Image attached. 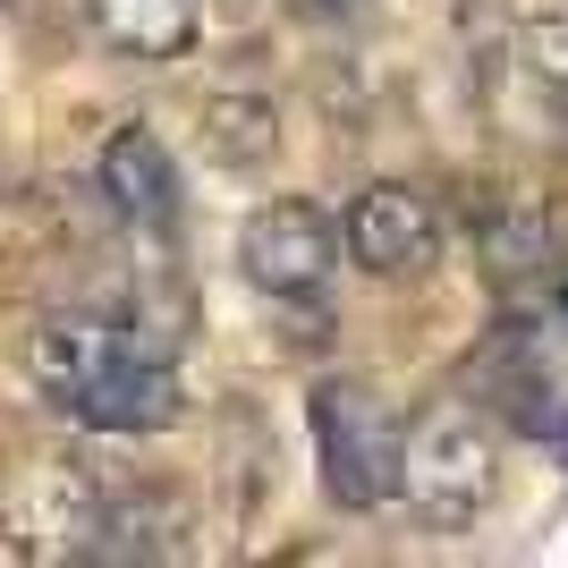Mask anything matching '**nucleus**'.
Masks as SVG:
<instances>
[{
    "label": "nucleus",
    "mask_w": 568,
    "mask_h": 568,
    "mask_svg": "<svg viewBox=\"0 0 568 568\" xmlns=\"http://www.w3.org/2000/svg\"><path fill=\"white\" fill-rule=\"evenodd\" d=\"M399 493L433 526H467L500 493V433L475 399H442L399 433Z\"/></svg>",
    "instance_id": "obj_1"
},
{
    "label": "nucleus",
    "mask_w": 568,
    "mask_h": 568,
    "mask_svg": "<svg viewBox=\"0 0 568 568\" xmlns=\"http://www.w3.org/2000/svg\"><path fill=\"white\" fill-rule=\"evenodd\" d=\"M102 526H111V493L77 458H34L0 484V535L18 560H102Z\"/></svg>",
    "instance_id": "obj_2"
},
{
    "label": "nucleus",
    "mask_w": 568,
    "mask_h": 568,
    "mask_svg": "<svg viewBox=\"0 0 568 568\" xmlns=\"http://www.w3.org/2000/svg\"><path fill=\"white\" fill-rule=\"evenodd\" d=\"M314 450H323V493L339 509H382L399 500V425L374 390L323 382L314 390Z\"/></svg>",
    "instance_id": "obj_3"
},
{
    "label": "nucleus",
    "mask_w": 568,
    "mask_h": 568,
    "mask_svg": "<svg viewBox=\"0 0 568 568\" xmlns=\"http://www.w3.org/2000/svg\"><path fill=\"white\" fill-rule=\"evenodd\" d=\"M237 263H246V281H255L263 297H323L332 272H339V230H332L323 204L281 195V204L246 213V230H237Z\"/></svg>",
    "instance_id": "obj_4"
},
{
    "label": "nucleus",
    "mask_w": 568,
    "mask_h": 568,
    "mask_svg": "<svg viewBox=\"0 0 568 568\" xmlns=\"http://www.w3.org/2000/svg\"><path fill=\"white\" fill-rule=\"evenodd\" d=\"M348 255L374 272V281H425L442 263V213H433L425 187L407 179H382L348 204Z\"/></svg>",
    "instance_id": "obj_5"
},
{
    "label": "nucleus",
    "mask_w": 568,
    "mask_h": 568,
    "mask_svg": "<svg viewBox=\"0 0 568 568\" xmlns=\"http://www.w3.org/2000/svg\"><path fill=\"white\" fill-rule=\"evenodd\" d=\"M60 416H77V425H94V433H170L187 416V390H179V374H170L162 348L128 339Z\"/></svg>",
    "instance_id": "obj_6"
},
{
    "label": "nucleus",
    "mask_w": 568,
    "mask_h": 568,
    "mask_svg": "<svg viewBox=\"0 0 568 568\" xmlns=\"http://www.w3.org/2000/svg\"><path fill=\"white\" fill-rule=\"evenodd\" d=\"M102 195H111L128 221H144V230L179 221V170H170L153 128H119V136L102 144Z\"/></svg>",
    "instance_id": "obj_7"
},
{
    "label": "nucleus",
    "mask_w": 568,
    "mask_h": 568,
    "mask_svg": "<svg viewBox=\"0 0 568 568\" xmlns=\"http://www.w3.org/2000/svg\"><path fill=\"white\" fill-rule=\"evenodd\" d=\"M94 34L119 60H179L195 43V0H94Z\"/></svg>",
    "instance_id": "obj_8"
},
{
    "label": "nucleus",
    "mask_w": 568,
    "mask_h": 568,
    "mask_svg": "<svg viewBox=\"0 0 568 568\" xmlns=\"http://www.w3.org/2000/svg\"><path fill=\"white\" fill-rule=\"evenodd\" d=\"M187 500H162V493H144V500H111V526H102V560H187Z\"/></svg>",
    "instance_id": "obj_9"
},
{
    "label": "nucleus",
    "mask_w": 568,
    "mask_h": 568,
    "mask_svg": "<svg viewBox=\"0 0 568 568\" xmlns=\"http://www.w3.org/2000/svg\"><path fill=\"white\" fill-rule=\"evenodd\" d=\"M204 153H213L221 170H263L272 153H281V111H272L263 94L204 102Z\"/></svg>",
    "instance_id": "obj_10"
},
{
    "label": "nucleus",
    "mask_w": 568,
    "mask_h": 568,
    "mask_svg": "<svg viewBox=\"0 0 568 568\" xmlns=\"http://www.w3.org/2000/svg\"><path fill=\"white\" fill-rule=\"evenodd\" d=\"M526 69H535V85H544L551 102H568V9L526 34Z\"/></svg>",
    "instance_id": "obj_11"
},
{
    "label": "nucleus",
    "mask_w": 568,
    "mask_h": 568,
    "mask_svg": "<svg viewBox=\"0 0 568 568\" xmlns=\"http://www.w3.org/2000/svg\"><path fill=\"white\" fill-rule=\"evenodd\" d=\"M314 9H339V18H348V9H365V0H314Z\"/></svg>",
    "instance_id": "obj_12"
}]
</instances>
